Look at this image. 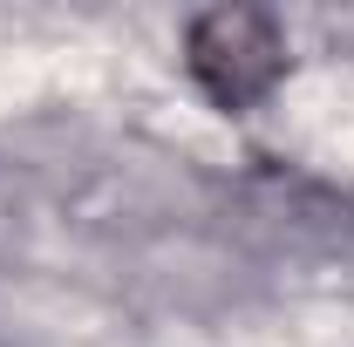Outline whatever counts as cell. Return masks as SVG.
<instances>
[{
    "mask_svg": "<svg viewBox=\"0 0 354 347\" xmlns=\"http://www.w3.org/2000/svg\"><path fill=\"white\" fill-rule=\"evenodd\" d=\"M184 68L225 116L266 102L286 75V28L266 7H212L184 28Z\"/></svg>",
    "mask_w": 354,
    "mask_h": 347,
    "instance_id": "1",
    "label": "cell"
}]
</instances>
